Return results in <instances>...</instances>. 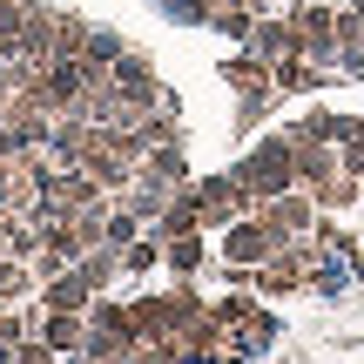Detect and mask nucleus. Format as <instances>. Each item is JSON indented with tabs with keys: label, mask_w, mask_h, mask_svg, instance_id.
I'll use <instances>...</instances> for the list:
<instances>
[{
	"label": "nucleus",
	"mask_w": 364,
	"mask_h": 364,
	"mask_svg": "<svg viewBox=\"0 0 364 364\" xmlns=\"http://www.w3.org/2000/svg\"><path fill=\"white\" fill-rule=\"evenodd\" d=\"M297 176V149L290 142H270V149H257V156L236 169V182H243L250 196H284V182Z\"/></svg>",
	"instance_id": "obj_1"
},
{
	"label": "nucleus",
	"mask_w": 364,
	"mask_h": 364,
	"mask_svg": "<svg viewBox=\"0 0 364 364\" xmlns=\"http://www.w3.org/2000/svg\"><path fill=\"white\" fill-rule=\"evenodd\" d=\"M311 270H317V250L297 243V250H277V257H263L250 284H263L270 297H284V290H304V284H311Z\"/></svg>",
	"instance_id": "obj_2"
},
{
	"label": "nucleus",
	"mask_w": 364,
	"mask_h": 364,
	"mask_svg": "<svg viewBox=\"0 0 364 364\" xmlns=\"http://www.w3.org/2000/svg\"><path fill=\"white\" fill-rule=\"evenodd\" d=\"M277 223L270 216H236L230 223V236H223V257L230 263H263V257H277Z\"/></svg>",
	"instance_id": "obj_3"
},
{
	"label": "nucleus",
	"mask_w": 364,
	"mask_h": 364,
	"mask_svg": "<svg viewBox=\"0 0 364 364\" xmlns=\"http://www.w3.org/2000/svg\"><path fill=\"white\" fill-rule=\"evenodd\" d=\"M196 203H203V223H236L243 203H250V189H243V182H203Z\"/></svg>",
	"instance_id": "obj_4"
},
{
	"label": "nucleus",
	"mask_w": 364,
	"mask_h": 364,
	"mask_svg": "<svg viewBox=\"0 0 364 364\" xmlns=\"http://www.w3.org/2000/svg\"><path fill=\"white\" fill-rule=\"evenodd\" d=\"M34 338H48L54 351H75L81 344V311H48V304H41V331Z\"/></svg>",
	"instance_id": "obj_5"
},
{
	"label": "nucleus",
	"mask_w": 364,
	"mask_h": 364,
	"mask_svg": "<svg viewBox=\"0 0 364 364\" xmlns=\"http://www.w3.org/2000/svg\"><path fill=\"white\" fill-rule=\"evenodd\" d=\"M297 48H311L317 61H324V54H331V14H317V7L297 14Z\"/></svg>",
	"instance_id": "obj_6"
},
{
	"label": "nucleus",
	"mask_w": 364,
	"mask_h": 364,
	"mask_svg": "<svg viewBox=\"0 0 364 364\" xmlns=\"http://www.w3.org/2000/svg\"><path fill=\"white\" fill-rule=\"evenodd\" d=\"M270 223H277V230H311V203H270Z\"/></svg>",
	"instance_id": "obj_7"
},
{
	"label": "nucleus",
	"mask_w": 364,
	"mask_h": 364,
	"mask_svg": "<svg viewBox=\"0 0 364 364\" xmlns=\"http://www.w3.org/2000/svg\"><path fill=\"white\" fill-rule=\"evenodd\" d=\"M61 351H54L48 338H27V344H14V364H54Z\"/></svg>",
	"instance_id": "obj_8"
},
{
	"label": "nucleus",
	"mask_w": 364,
	"mask_h": 364,
	"mask_svg": "<svg viewBox=\"0 0 364 364\" xmlns=\"http://www.w3.org/2000/svg\"><path fill=\"white\" fill-rule=\"evenodd\" d=\"M169 263H176V270H196V263H203V243H196V236H176Z\"/></svg>",
	"instance_id": "obj_9"
},
{
	"label": "nucleus",
	"mask_w": 364,
	"mask_h": 364,
	"mask_svg": "<svg viewBox=\"0 0 364 364\" xmlns=\"http://www.w3.org/2000/svg\"><path fill=\"white\" fill-rule=\"evenodd\" d=\"M156 263V243H129V270H149Z\"/></svg>",
	"instance_id": "obj_10"
}]
</instances>
